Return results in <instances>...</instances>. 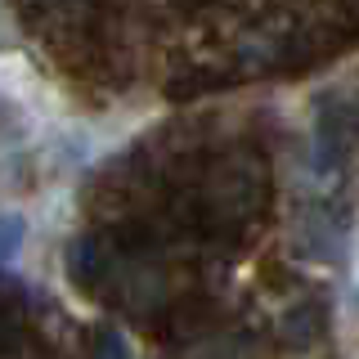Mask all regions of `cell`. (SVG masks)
<instances>
[{
  "instance_id": "obj_1",
  "label": "cell",
  "mask_w": 359,
  "mask_h": 359,
  "mask_svg": "<svg viewBox=\"0 0 359 359\" xmlns=\"http://www.w3.org/2000/svg\"><path fill=\"white\" fill-rule=\"evenodd\" d=\"M22 238V220H0V252H14V243Z\"/></svg>"
}]
</instances>
